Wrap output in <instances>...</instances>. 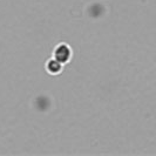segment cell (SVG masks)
<instances>
[{"mask_svg":"<svg viewBox=\"0 0 156 156\" xmlns=\"http://www.w3.org/2000/svg\"><path fill=\"white\" fill-rule=\"evenodd\" d=\"M73 48L68 42L61 41L59 44H56L55 47L53 48L52 52V58H54L55 60H58L59 62L62 65H68L73 59Z\"/></svg>","mask_w":156,"mask_h":156,"instance_id":"obj_1","label":"cell"},{"mask_svg":"<svg viewBox=\"0 0 156 156\" xmlns=\"http://www.w3.org/2000/svg\"><path fill=\"white\" fill-rule=\"evenodd\" d=\"M63 68H65V65L59 62L58 60H55L52 56L49 59H47L46 62H45V70L48 75H52V76L60 75L63 72Z\"/></svg>","mask_w":156,"mask_h":156,"instance_id":"obj_2","label":"cell"}]
</instances>
